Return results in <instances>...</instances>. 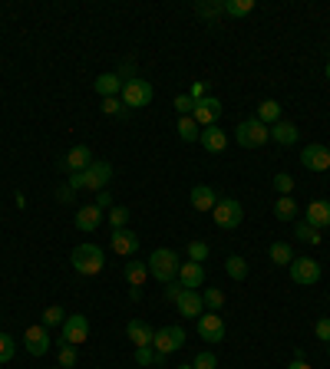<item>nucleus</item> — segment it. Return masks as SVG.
I'll list each match as a JSON object with an SVG mask.
<instances>
[{
	"label": "nucleus",
	"mask_w": 330,
	"mask_h": 369,
	"mask_svg": "<svg viewBox=\"0 0 330 369\" xmlns=\"http://www.w3.org/2000/svg\"><path fill=\"white\" fill-rule=\"evenodd\" d=\"M113 181V165L103 162V159H93V165L86 172H73L70 175V188L73 192H106V185Z\"/></svg>",
	"instance_id": "nucleus-1"
},
{
	"label": "nucleus",
	"mask_w": 330,
	"mask_h": 369,
	"mask_svg": "<svg viewBox=\"0 0 330 369\" xmlns=\"http://www.w3.org/2000/svg\"><path fill=\"white\" fill-rule=\"evenodd\" d=\"M70 264H73L76 274L96 277L106 264V254H103V248H96V244H79V248H73V254H70Z\"/></svg>",
	"instance_id": "nucleus-2"
},
{
	"label": "nucleus",
	"mask_w": 330,
	"mask_h": 369,
	"mask_svg": "<svg viewBox=\"0 0 330 369\" xmlns=\"http://www.w3.org/2000/svg\"><path fill=\"white\" fill-rule=\"evenodd\" d=\"M149 264V277H155L159 283H168L179 277V254L168 251V248H159V251H152V257L146 261Z\"/></svg>",
	"instance_id": "nucleus-3"
},
{
	"label": "nucleus",
	"mask_w": 330,
	"mask_h": 369,
	"mask_svg": "<svg viewBox=\"0 0 330 369\" xmlns=\"http://www.w3.org/2000/svg\"><path fill=\"white\" fill-rule=\"evenodd\" d=\"M268 139H271V129L264 126V122H258L255 116L241 119L238 129H235V142H238L241 148H261Z\"/></svg>",
	"instance_id": "nucleus-4"
},
{
	"label": "nucleus",
	"mask_w": 330,
	"mask_h": 369,
	"mask_svg": "<svg viewBox=\"0 0 330 369\" xmlns=\"http://www.w3.org/2000/svg\"><path fill=\"white\" fill-rule=\"evenodd\" d=\"M211 218H215L218 228L235 231V228L244 221V208H241V201H235V198H218V205L211 208Z\"/></svg>",
	"instance_id": "nucleus-5"
},
{
	"label": "nucleus",
	"mask_w": 330,
	"mask_h": 369,
	"mask_svg": "<svg viewBox=\"0 0 330 369\" xmlns=\"http://www.w3.org/2000/svg\"><path fill=\"white\" fill-rule=\"evenodd\" d=\"M119 99L126 109H142V106H149L152 103V83L149 79H139V76H135V79H126Z\"/></svg>",
	"instance_id": "nucleus-6"
},
{
	"label": "nucleus",
	"mask_w": 330,
	"mask_h": 369,
	"mask_svg": "<svg viewBox=\"0 0 330 369\" xmlns=\"http://www.w3.org/2000/svg\"><path fill=\"white\" fill-rule=\"evenodd\" d=\"M182 343H185V330L182 326H162V330H155L152 350L159 356H168V353H179Z\"/></svg>",
	"instance_id": "nucleus-7"
},
{
	"label": "nucleus",
	"mask_w": 330,
	"mask_h": 369,
	"mask_svg": "<svg viewBox=\"0 0 330 369\" xmlns=\"http://www.w3.org/2000/svg\"><path fill=\"white\" fill-rule=\"evenodd\" d=\"M291 270V281L294 283H304V287H314L320 281V264L314 257H294V264L287 267Z\"/></svg>",
	"instance_id": "nucleus-8"
},
{
	"label": "nucleus",
	"mask_w": 330,
	"mask_h": 369,
	"mask_svg": "<svg viewBox=\"0 0 330 369\" xmlns=\"http://www.w3.org/2000/svg\"><path fill=\"white\" fill-rule=\"evenodd\" d=\"M60 333H63V343H70V346L86 343V337H90V320H86V313H73V317H66V323L60 326Z\"/></svg>",
	"instance_id": "nucleus-9"
},
{
	"label": "nucleus",
	"mask_w": 330,
	"mask_h": 369,
	"mask_svg": "<svg viewBox=\"0 0 330 369\" xmlns=\"http://www.w3.org/2000/svg\"><path fill=\"white\" fill-rule=\"evenodd\" d=\"M198 337H202L205 343H222L225 340V323H222V317H218L215 310L198 317Z\"/></svg>",
	"instance_id": "nucleus-10"
},
{
	"label": "nucleus",
	"mask_w": 330,
	"mask_h": 369,
	"mask_svg": "<svg viewBox=\"0 0 330 369\" xmlns=\"http://www.w3.org/2000/svg\"><path fill=\"white\" fill-rule=\"evenodd\" d=\"M218 116H222V103H218L215 96H205V99H198V103H195V112H192V119L198 122V129L218 126Z\"/></svg>",
	"instance_id": "nucleus-11"
},
{
	"label": "nucleus",
	"mask_w": 330,
	"mask_h": 369,
	"mask_svg": "<svg viewBox=\"0 0 330 369\" xmlns=\"http://www.w3.org/2000/svg\"><path fill=\"white\" fill-rule=\"evenodd\" d=\"M300 165L307 168V172H327L330 168V152L320 142H314V146H307L304 152H300Z\"/></svg>",
	"instance_id": "nucleus-12"
},
{
	"label": "nucleus",
	"mask_w": 330,
	"mask_h": 369,
	"mask_svg": "<svg viewBox=\"0 0 330 369\" xmlns=\"http://www.w3.org/2000/svg\"><path fill=\"white\" fill-rule=\"evenodd\" d=\"M93 165V152H90V146H73L70 152H66V159H60V168L63 172H86Z\"/></svg>",
	"instance_id": "nucleus-13"
},
{
	"label": "nucleus",
	"mask_w": 330,
	"mask_h": 369,
	"mask_svg": "<svg viewBox=\"0 0 330 369\" xmlns=\"http://www.w3.org/2000/svg\"><path fill=\"white\" fill-rule=\"evenodd\" d=\"M113 254H119V257H133L139 251V235L129 231V228H119V231H113Z\"/></svg>",
	"instance_id": "nucleus-14"
},
{
	"label": "nucleus",
	"mask_w": 330,
	"mask_h": 369,
	"mask_svg": "<svg viewBox=\"0 0 330 369\" xmlns=\"http://www.w3.org/2000/svg\"><path fill=\"white\" fill-rule=\"evenodd\" d=\"M23 346L30 356H43L50 350V337H46V326H27L23 333Z\"/></svg>",
	"instance_id": "nucleus-15"
},
{
	"label": "nucleus",
	"mask_w": 330,
	"mask_h": 369,
	"mask_svg": "<svg viewBox=\"0 0 330 369\" xmlns=\"http://www.w3.org/2000/svg\"><path fill=\"white\" fill-rule=\"evenodd\" d=\"M175 281H179L185 290H198L202 281H205V267L195 264V261H188V264L179 267V277H175Z\"/></svg>",
	"instance_id": "nucleus-16"
},
{
	"label": "nucleus",
	"mask_w": 330,
	"mask_h": 369,
	"mask_svg": "<svg viewBox=\"0 0 330 369\" xmlns=\"http://www.w3.org/2000/svg\"><path fill=\"white\" fill-rule=\"evenodd\" d=\"M93 89H96V92H99L103 99H119V96H122V79H119V73H103V76H96Z\"/></svg>",
	"instance_id": "nucleus-17"
},
{
	"label": "nucleus",
	"mask_w": 330,
	"mask_h": 369,
	"mask_svg": "<svg viewBox=\"0 0 330 369\" xmlns=\"http://www.w3.org/2000/svg\"><path fill=\"white\" fill-rule=\"evenodd\" d=\"M198 142L205 146V152H211V155H218V152H225V148H228V132H222L218 126H208V129H202V135H198Z\"/></svg>",
	"instance_id": "nucleus-18"
},
{
	"label": "nucleus",
	"mask_w": 330,
	"mask_h": 369,
	"mask_svg": "<svg viewBox=\"0 0 330 369\" xmlns=\"http://www.w3.org/2000/svg\"><path fill=\"white\" fill-rule=\"evenodd\" d=\"M175 307H179L182 317H202V313H205V300H202L198 290H185V294L175 300Z\"/></svg>",
	"instance_id": "nucleus-19"
},
{
	"label": "nucleus",
	"mask_w": 330,
	"mask_h": 369,
	"mask_svg": "<svg viewBox=\"0 0 330 369\" xmlns=\"http://www.w3.org/2000/svg\"><path fill=\"white\" fill-rule=\"evenodd\" d=\"M304 221L311 224V228H327L330 224V201H311L307 211H304Z\"/></svg>",
	"instance_id": "nucleus-20"
},
{
	"label": "nucleus",
	"mask_w": 330,
	"mask_h": 369,
	"mask_svg": "<svg viewBox=\"0 0 330 369\" xmlns=\"http://www.w3.org/2000/svg\"><path fill=\"white\" fill-rule=\"evenodd\" d=\"M126 333H129V340H133L135 346H152V340H155V330H152L149 323H142V320H129V323H126Z\"/></svg>",
	"instance_id": "nucleus-21"
},
{
	"label": "nucleus",
	"mask_w": 330,
	"mask_h": 369,
	"mask_svg": "<svg viewBox=\"0 0 330 369\" xmlns=\"http://www.w3.org/2000/svg\"><path fill=\"white\" fill-rule=\"evenodd\" d=\"M99 221H103V208L86 205V208H79V211H76V228H79V231H96Z\"/></svg>",
	"instance_id": "nucleus-22"
},
{
	"label": "nucleus",
	"mask_w": 330,
	"mask_h": 369,
	"mask_svg": "<svg viewBox=\"0 0 330 369\" xmlns=\"http://www.w3.org/2000/svg\"><path fill=\"white\" fill-rule=\"evenodd\" d=\"M215 205H218V195H215L211 185H195L192 188V208L195 211H211Z\"/></svg>",
	"instance_id": "nucleus-23"
},
{
	"label": "nucleus",
	"mask_w": 330,
	"mask_h": 369,
	"mask_svg": "<svg viewBox=\"0 0 330 369\" xmlns=\"http://www.w3.org/2000/svg\"><path fill=\"white\" fill-rule=\"evenodd\" d=\"M298 126H294V122H274V126H271V139H274V142H278V146H294V142H298Z\"/></svg>",
	"instance_id": "nucleus-24"
},
{
	"label": "nucleus",
	"mask_w": 330,
	"mask_h": 369,
	"mask_svg": "<svg viewBox=\"0 0 330 369\" xmlns=\"http://www.w3.org/2000/svg\"><path fill=\"white\" fill-rule=\"evenodd\" d=\"M268 254H271V264H278V267H291V264H294V248H291L287 241H274Z\"/></svg>",
	"instance_id": "nucleus-25"
},
{
	"label": "nucleus",
	"mask_w": 330,
	"mask_h": 369,
	"mask_svg": "<svg viewBox=\"0 0 330 369\" xmlns=\"http://www.w3.org/2000/svg\"><path fill=\"white\" fill-rule=\"evenodd\" d=\"M258 122H264V126H274V122H281V103H274V99H264V103L258 106Z\"/></svg>",
	"instance_id": "nucleus-26"
},
{
	"label": "nucleus",
	"mask_w": 330,
	"mask_h": 369,
	"mask_svg": "<svg viewBox=\"0 0 330 369\" xmlns=\"http://www.w3.org/2000/svg\"><path fill=\"white\" fill-rule=\"evenodd\" d=\"M274 215H278V221H294V218H298V201H294L291 195L278 198V201H274Z\"/></svg>",
	"instance_id": "nucleus-27"
},
{
	"label": "nucleus",
	"mask_w": 330,
	"mask_h": 369,
	"mask_svg": "<svg viewBox=\"0 0 330 369\" xmlns=\"http://www.w3.org/2000/svg\"><path fill=\"white\" fill-rule=\"evenodd\" d=\"M122 274H126V281L133 283V287H142V283H146V277H149V264H139V261H129Z\"/></svg>",
	"instance_id": "nucleus-28"
},
{
	"label": "nucleus",
	"mask_w": 330,
	"mask_h": 369,
	"mask_svg": "<svg viewBox=\"0 0 330 369\" xmlns=\"http://www.w3.org/2000/svg\"><path fill=\"white\" fill-rule=\"evenodd\" d=\"M225 270H228L231 281H244V277H248V261L238 257V254H231V257L225 261Z\"/></svg>",
	"instance_id": "nucleus-29"
},
{
	"label": "nucleus",
	"mask_w": 330,
	"mask_h": 369,
	"mask_svg": "<svg viewBox=\"0 0 330 369\" xmlns=\"http://www.w3.org/2000/svg\"><path fill=\"white\" fill-rule=\"evenodd\" d=\"M198 135H202V129H198V122L192 116H182L179 119V139L182 142H195Z\"/></svg>",
	"instance_id": "nucleus-30"
},
{
	"label": "nucleus",
	"mask_w": 330,
	"mask_h": 369,
	"mask_svg": "<svg viewBox=\"0 0 330 369\" xmlns=\"http://www.w3.org/2000/svg\"><path fill=\"white\" fill-rule=\"evenodd\" d=\"M298 241H304V244H320V241H324V235H320V231H317V228H311V224L307 221H298Z\"/></svg>",
	"instance_id": "nucleus-31"
},
{
	"label": "nucleus",
	"mask_w": 330,
	"mask_h": 369,
	"mask_svg": "<svg viewBox=\"0 0 330 369\" xmlns=\"http://www.w3.org/2000/svg\"><path fill=\"white\" fill-rule=\"evenodd\" d=\"M255 10V0H228L225 3V14H231V17H248Z\"/></svg>",
	"instance_id": "nucleus-32"
},
{
	"label": "nucleus",
	"mask_w": 330,
	"mask_h": 369,
	"mask_svg": "<svg viewBox=\"0 0 330 369\" xmlns=\"http://www.w3.org/2000/svg\"><path fill=\"white\" fill-rule=\"evenodd\" d=\"M165 356H159L152 346H135V363L139 366H152V363H162Z\"/></svg>",
	"instance_id": "nucleus-33"
},
{
	"label": "nucleus",
	"mask_w": 330,
	"mask_h": 369,
	"mask_svg": "<svg viewBox=\"0 0 330 369\" xmlns=\"http://www.w3.org/2000/svg\"><path fill=\"white\" fill-rule=\"evenodd\" d=\"M271 188H274V192H281V198H284V195L294 192V178L287 175V172H278V175L271 178Z\"/></svg>",
	"instance_id": "nucleus-34"
},
{
	"label": "nucleus",
	"mask_w": 330,
	"mask_h": 369,
	"mask_svg": "<svg viewBox=\"0 0 330 369\" xmlns=\"http://www.w3.org/2000/svg\"><path fill=\"white\" fill-rule=\"evenodd\" d=\"M208 244L205 241H188V261H195V264H205L208 261Z\"/></svg>",
	"instance_id": "nucleus-35"
},
{
	"label": "nucleus",
	"mask_w": 330,
	"mask_h": 369,
	"mask_svg": "<svg viewBox=\"0 0 330 369\" xmlns=\"http://www.w3.org/2000/svg\"><path fill=\"white\" fill-rule=\"evenodd\" d=\"M129 208H122V205H113V211H109V224H113V231H119V228H126L129 224Z\"/></svg>",
	"instance_id": "nucleus-36"
},
{
	"label": "nucleus",
	"mask_w": 330,
	"mask_h": 369,
	"mask_svg": "<svg viewBox=\"0 0 330 369\" xmlns=\"http://www.w3.org/2000/svg\"><path fill=\"white\" fill-rule=\"evenodd\" d=\"M17 353V343L10 333H0V363H10Z\"/></svg>",
	"instance_id": "nucleus-37"
},
{
	"label": "nucleus",
	"mask_w": 330,
	"mask_h": 369,
	"mask_svg": "<svg viewBox=\"0 0 330 369\" xmlns=\"http://www.w3.org/2000/svg\"><path fill=\"white\" fill-rule=\"evenodd\" d=\"M66 323V313H63V307H46L43 310V323L40 326H63Z\"/></svg>",
	"instance_id": "nucleus-38"
},
{
	"label": "nucleus",
	"mask_w": 330,
	"mask_h": 369,
	"mask_svg": "<svg viewBox=\"0 0 330 369\" xmlns=\"http://www.w3.org/2000/svg\"><path fill=\"white\" fill-rule=\"evenodd\" d=\"M175 112H179V116H192V112H195V99H192V96H188V92H182V96H175Z\"/></svg>",
	"instance_id": "nucleus-39"
},
{
	"label": "nucleus",
	"mask_w": 330,
	"mask_h": 369,
	"mask_svg": "<svg viewBox=\"0 0 330 369\" xmlns=\"http://www.w3.org/2000/svg\"><path fill=\"white\" fill-rule=\"evenodd\" d=\"M195 14L198 17H208V20H211V17H222V14H225V3H218V0H211V3H198Z\"/></svg>",
	"instance_id": "nucleus-40"
},
{
	"label": "nucleus",
	"mask_w": 330,
	"mask_h": 369,
	"mask_svg": "<svg viewBox=\"0 0 330 369\" xmlns=\"http://www.w3.org/2000/svg\"><path fill=\"white\" fill-rule=\"evenodd\" d=\"M192 369H218V356L205 350V353H198L195 359H192Z\"/></svg>",
	"instance_id": "nucleus-41"
},
{
	"label": "nucleus",
	"mask_w": 330,
	"mask_h": 369,
	"mask_svg": "<svg viewBox=\"0 0 330 369\" xmlns=\"http://www.w3.org/2000/svg\"><path fill=\"white\" fill-rule=\"evenodd\" d=\"M202 300H205V307H208V310L218 313V307L225 303V294H222V290H205V294H202Z\"/></svg>",
	"instance_id": "nucleus-42"
},
{
	"label": "nucleus",
	"mask_w": 330,
	"mask_h": 369,
	"mask_svg": "<svg viewBox=\"0 0 330 369\" xmlns=\"http://www.w3.org/2000/svg\"><path fill=\"white\" fill-rule=\"evenodd\" d=\"M60 366L63 369H73L76 366V346H70V343H63V346H60Z\"/></svg>",
	"instance_id": "nucleus-43"
},
{
	"label": "nucleus",
	"mask_w": 330,
	"mask_h": 369,
	"mask_svg": "<svg viewBox=\"0 0 330 369\" xmlns=\"http://www.w3.org/2000/svg\"><path fill=\"white\" fill-rule=\"evenodd\" d=\"M182 294H185V287H182L179 281H168V283H165V300H172V303H175Z\"/></svg>",
	"instance_id": "nucleus-44"
},
{
	"label": "nucleus",
	"mask_w": 330,
	"mask_h": 369,
	"mask_svg": "<svg viewBox=\"0 0 330 369\" xmlns=\"http://www.w3.org/2000/svg\"><path fill=\"white\" fill-rule=\"evenodd\" d=\"M314 333H317V340L330 343V320H317V323H314Z\"/></svg>",
	"instance_id": "nucleus-45"
},
{
	"label": "nucleus",
	"mask_w": 330,
	"mask_h": 369,
	"mask_svg": "<svg viewBox=\"0 0 330 369\" xmlns=\"http://www.w3.org/2000/svg\"><path fill=\"white\" fill-rule=\"evenodd\" d=\"M103 112H106V116H119V112H122V99H103Z\"/></svg>",
	"instance_id": "nucleus-46"
},
{
	"label": "nucleus",
	"mask_w": 330,
	"mask_h": 369,
	"mask_svg": "<svg viewBox=\"0 0 330 369\" xmlns=\"http://www.w3.org/2000/svg\"><path fill=\"white\" fill-rule=\"evenodd\" d=\"M57 198H60V201H73V188H70V185H60V188H57Z\"/></svg>",
	"instance_id": "nucleus-47"
},
{
	"label": "nucleus",
	"mask_w": 330,
	"mask_h": 369,
	"mask_svg": "<svg viewBox=\"0 0 330 369\" xmlns=\"http://www.w3.org/2000/svg\"><path fill=\"white\" fill-rule=\"evenodd\" d=\"M188 96H192V99H205V83H195V86H192V92H188Z\"/></svg>",
	"instance_id": "nucleus-48"
},
{
	"label": "nucleus",
	"mask_w": 330,
	"mask_h": 369,
	"mask_svg": "<svg viewBox=\"0 0 330 369\" xmlns=\"http://www.w3.org/2000/svg\"><path fill=\"white\" fill-rule=\"evenodd\" d=\"M96 208H113V198H109V192H99V198H96Z\"/></svg>",
	"instance_id": "nucleus-49"
},
{
	"label": "nucleus",
	"mask_w": 330,
	"mask_h": 369,
	"mask_svg": "<svg viewBox=\"0 0 330 369\" xmlns=\"http://www.w3.org/2000/svg\"><path fill=\"white\" fill-rule=\"evenodd\" d=\"M287 369H311V366H307V363H298V359H294V363H291Z\"/></svg>",
	"instance_id": "nucleus-50"
},
{
	"label": "nucleus",
	"mask_w": 330,
	"mask_h": 369,
	"mask_svg": "<svg viewBox=\"0 0 330 369\" xmlns=\"http://www.w3.org/2000/svg\"><path fill=\"white\" fill-rule=\"evenodd\" d=\"M324 73H327V79H330V59H327V66H324Z\"/></svg>",
	"instance_id": "nucleus-51"
},
{
	"label": "nucleus",
	"mask_w": 330,
	"mask_h": 369,
	"mask_svg": "<svg viewBox=\"0 0 330 369\" xmlns=\"http://www.w3.org/2000/svg\"><path fill=\"white\" fill-rule=\"evenodd\" d=\"M327 353H330V343H327Z\"/></svg>",
	"instance_id": "nucleus-52"
}]
</instances>
